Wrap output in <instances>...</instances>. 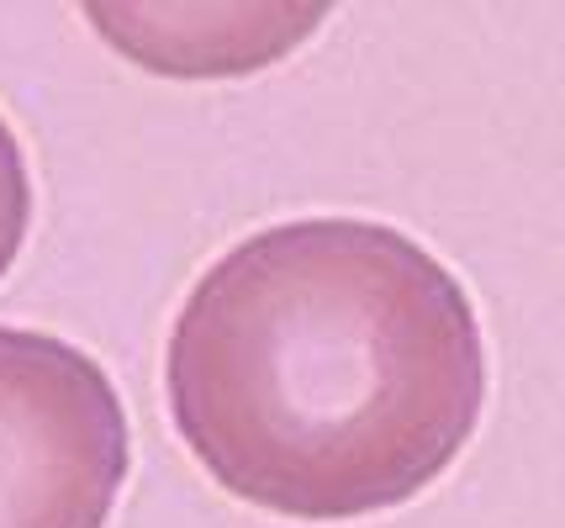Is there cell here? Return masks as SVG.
I'll return each instance as SVG.
<instances>
[{"instance_id":"1","label":"cell","mask_w":565,"mask_h":528,"mask_svg":"<svg viewBox=\"0 0 565 528\" xmlns=\"http://www.w3.org/2000/svg\"><path fill=\"white\" fill-rule=\"evenodd\" d=\"M170 418L238 503L344 524L413 503L470 444L487 344L466 285L407 233L280 223L191 285Z\"/></svg>"},{"instance_id":"2","label":"cell","mask_w":565,"mask_h":528,"mask_svg":"<svg viewBox=\"0 0 565 528\" xmlns=\"http://www.w3.org/2000/svg\"><path fill=\"white\" fill-rule=\"evenodd\" d=\"M127 454L122 397L96 359L0 327V528H106Z\"/></svg>"},{"instance_id":"3","label":"cell","mask_w":565,"mask_h":528,"mask_svg":"<svg viewBox=\"0 0 565 528\" xmlns=\"http://www.w3.org/2000/svg\"><path fill=\"white\" fill-rule=\"evenodd\" d=\"M90 26L111 49L159 75H238L291 53L328 6H90Z\"/></svg>"},{"instance_id":"4","label":"cell","mask_w":565,"mask_h":528,"mask_svg":"<svg viewBox=\"0 0 565 528\" xmlns=\"http://www.w3.org/2000/svg\"><path fill=\"white\" fill-rule=\"evenodd\" d=\"M26 227H32V175H26V153L17 132L0 117V276L22 254Z\"/></svg>"}]
</instances>
